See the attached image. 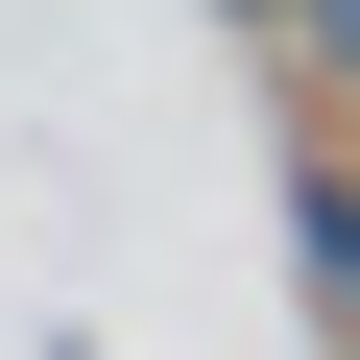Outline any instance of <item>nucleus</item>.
Instances as JSON below:
<instances>
[{
  "label": "nucleus",
  "instance_id": "f257e3e1",
  "mask_svg": "<svg viewBox=\"0 0 360 360\" xmlns=\"http://www.w3.org/2000/svg\"><path fill=\"white\" fill-rule=\"evenodd\" d=\"M288 240H312V312L360 336V168H312V193H288Z\"/></svg>",
  "mask_w": 360,
  "mask_h": 360
},
{
  "label": "nucleus",
  "instance_id": "f03ea898",
  "mask_svg": "<svg viewBox=\"0 0 360 360\" xmlns=\"http://www.w3.org/2000/svg\"><path fill=\"white\" fill-rule=\"evenodd\" d=\"M264 49H288L312 96H360V0H264Z\"/></svg>",
  "mask_w": 360,
  "mask_h": 360
},
{
  "label": "nucleus",
  "instance_id": "7ed1b4c3",
  "mask_svg": "<svg viewBox=\"0 0 360 360\" xmlns=\"http://www.w3.org/2000/svg\"><path fill=\"white\" fill-rule=\"evenodd\" d=\"M336 360H360V336H336Z\"/></svg>",
  "mask_w": 360,
  "mask_h": 360
}]
</instances>
